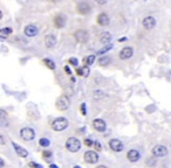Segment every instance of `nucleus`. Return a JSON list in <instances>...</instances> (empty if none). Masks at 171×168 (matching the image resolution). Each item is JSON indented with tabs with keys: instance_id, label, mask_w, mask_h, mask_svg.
<instances>
[{
	"instance_id": "0eeeda50",
	"label": "nucleus",
	"mask_w": 171,
	"mask_h": 168,
	"mask_svg": "<svg viewBox=\"0 0 171 168\" xmlns=\"http://www.w3.org/2000/svg\"><path fill=\"white\" fill-rule=\"evenodd\" d=\"M83 158H84V161L88 162V164H96L99 161V154L96 152H94V151L86 152Z\"/></svg>"
},
{
	"instance_id": "4468645a",
	"label": "nucleus",
	"mask_w": 171,
	"mask_h": 168,
	"mask_svg": "<svg viewBox=\"0 0 171 168\" xmlns=\"http://www.w3.org/2000/svg\"><path fill=\"white\" fill-rule=\"evenodd\" d=\"M56 36L53 35V34H48L45 36V44L47 48H53L55 44H56Z\"/></svg>"
},
{
	"instance_id": "f8f14e48",
	"label": "nucleus",
	"mask_w": 171,
	"mask_h": 168,
	"mask_svg": "<svg viewBox=\"0 0 171 168\" xmlns=\"http://www.w3.org/2000/svg\"><path fill=\"white\" fill-rule=\"evenodd\" d=\"M76 9H77V12L80 13V14H82V15H87L89 12H90V6H89V4L88 2H80L77 6H76Z\"/></svg>"
},
{
	"instance_id": "79ce46f5",
	"label": "nucleus",
	"mask_w": 171,
	"mask_h": 168,
	"mask_svg": "<svg viewBox=\"0 0 171 168\" xmlns=\"http://www.w3.org/2000/svg\"><path fill=\"white\" fill-rule=\"evenodd\" d=\"M126 40H127V39H126V37H123V39H120L118 41H120V42H122V41H126Z\"/></svg>"
},
{
	"instance_id": "a19ab883",
	"label": "nucleus",
	"mask_w": 171,
	"mask_h": 168,
	"mask_svg": "<svg viewBox=\"0 0 171 168\" xmlns=\"http://www.w3.org/2000/svg\"><path fill=\"white\" fill-rule=\"evenodd\" d=\"M0 166L4 167V160H2V159H0Z\"/></svg>"
},
{
	"instance_id": "bb28decb",
	"label": "nucleus",
	"mask_w": 171,
	"mask_h": 168,
	"mask_svg": "<svg viewBox=\"0 0 171 168\" xmlns=\"http://www.w3.org/2000/svg\"><path fill=\"white\" fill-rule=\"evenodd\" d=\"M81 71H82V76L83 77H88L89 76V67L88 66H84V67H82L81 68Z\"/></svg>"
},
{
	"instance_id": "ddd939ff",
	"label": "nucleus",
	"mask_w": 171,
	"mask_h": 168,
	"mask_svg": "<svg viewBox=\"0 0 171 168\" xmlns=\"http://www.w3.org/2000/svg\"><path fill=\"white\" fill-rule=\"evenodd\" d=\"M93 126L94 129L97 131V132H104L105 129H107V125H105V122L103 119H95L93 122Z\"/></svg>"
},
{
	"instance_id": "c85d7f7f",
	"label": "nucleus",
	"mask_w": 171,
	"mask_h": 168,
	"mask_svg": "<svg viewBox=\"0 0 171 168\" xmlns=\"http://www.w3.org/2000/svg\"><path fill=\"white\" fill-rule=\"evenodd\" d=\"M69 63H70L71 66H74V67H77V66H79V60L71 57V59H69Z\"/></svg>"
},
{
	"instance_id": "4be33fe9",
	"label": "nucleus",
	"mask_w": 171,
	"mask_h": 168,
	"mask_svg": "<svg viewBox=\"0 0 171 168\" xmlns=\"http://www.w3.org/2000/svg\"><path fill=\"white\" fill-rule=\"evenodd\" d=\"M9 34H12V28H11V27H5V28H2V29L0 31V36H1V39H6Z\"/></svg>"
},
{
	"instance_id": "7c9ffc66",
	"label": "nucleus",
	"mask_w": 171,
	"mask_h": 168,
	"mask_svg": "<svg viewBox=\"0 0 171 168\" xmlns=\"http://www.w3.org/2000/svg\"><path fill=\"white\" fill-rule=\"evenodd\" d=\"M94 147H95V149H97V151H102V146H101V144H100L99 141H94Z\"/></svg>"
},
{
	"instance_id": "ea45409f",
	"label": "nucleus",
	"mask_w": 171,
	"mask_h": 168,
	"mask_svg": "<svg viewBox=\"0 0 171 168\" xmlns=\"http://www.w3.org/2000/svg\"><path fill=\"white\" fill-rule=\"evenodd\" d=\"M49 168H59V167H58L56 165H54V164H52V165L49 166Z\"/></svg>"
},
{
	"instance_id": "f3484780",
	"label": "nucleus",
	"mask_w": 171,
	"mask_h": 168,
	"mask_svg": "<svg viewBox=\"0 0 171 168\" xmlns=\"http://www.w3.org/2000/svg\"><path fill=\"white\" fill-rule=\"evenodd\" d=\"M100 42L102 43V44H110V42H111V40H113V36H111V34L108 33V32H102V33L100 34Z\"/></svg>"
},
{
	"instance_id": "1a4fd4ad",
	"label": "nucleus",
	"mask_w": 171,
	"mask_h": 168,
	"mask_svg": "<svg viewBox=\"0 0 171 168\" xmlns=\"http://www.w3.org/2000/svg\"><path fill=\"white\" fill-rule=\"evenodd\" d=\"M109 147L114 152H122L123 151V144L118 139H111L109 141Z\"/></svg>"
},
{
	"instance_id": "a18cd8bd",
	"label": "nucleus",
	"mask_w": 171,
	"mask_h": 168,
	"mask_svg": "<svg viewBox=\"0 0 171 168\" xmlns=\"http://www.w3.org/2000/svg\"><path fill=\"white\" fill-rule=\"evenodd\" d=\"M74 168H81V167H80V166H75Z\"/></svg>"
},
{
	"instance_id": "20e7f679",
	"label": "nucleus",
	"mask_w": 171,
	"mask_h": 168,
	"mask_svg": "<svg viewBox=\"0 0 171 168\" xmlns=\"http://www.w3.org/2000/svg\"><path fill=\"white\" fill-rule=\"evenodd\" d=\"M74 37H75V40L79 43H86L88 41V39H89V34L84 29H79V31H76L74 33Z\"/></svg>"
},
{
	"instance_id": "9d476101",
	"label": "nucleus",
	"mask_w": 171,
	"mask_h": 168,
	"mask_svg": "<svg viewBox=\"0 0 171 168\" xmlns=\"http://www.w3.org/2000/svg\"><path fill=\"white\" fill-rule=\"evenodd\" d=\"M134 55V50L131 47H124L121 51H120V59L121 60H128Z\"/></svg>"
},
{
	"instance_id": "72a5a7b5",
	"label": "nucleus",
	"mask_w": 171,
	"mask_h": 168,
	"mask_svg": "<svg viewBox=\"0 0 171 168\" xmlns=\"http://www.w3.org/2000/svg\"><path fill=\"white\" fill-rule=\"evenodd\" d=\"M30 167H33V168H43L41 165H38L35 162H30Z\"/></svg>"
},
{
	"instance_id": "f704fd0d",
	"label": "nucleus",
	"mask_w": 171,
	"mask_h": 168,
	"mask_svg": "<svg viewBox=\"0 0 171 168\" xmlns=\"http://www.w3.org/2000/svg\"><path fill=\"white\" fill-rule=\"evenodd\" d=\"M95 1H96L99 5H105V4L108 2V0H95Z\"/></svg>"
},
{
	"instance_id": "6ab92c4d",
	"label": "nucleus",
	"mask_w": 171,
	"mask_h": 168,
	"mask_svg": "<svg viewBox=\"0 0 171 168\" xmlns=\"http://www.w3.org/2000/svg\"><path fill=\"white\" fill-rule=\"evenodd\" d=\"M12 145H13V147H14V149H15V152H17V154H18L19 157H21V158H26V157H28V152H27V149H25L24 147L17 145L15 142H13Z\"/></svg>"
},
{
	"instance_id": "39448f33",
	"label": "nucleus",
	"mask_w": 171,
	"mask_h": 168,
	"mask_svg": "<svg viewBox=\"0 0 171 168\" xmlns=\"http://www.w3.org/2000/svg\"><path fill=\"white\" fill-rule=\"evenodd\" d=\"M20 137L25 140V141H31L35 138V132L33 129L31 127H25L20 131Z\"/></svg>"
},
{
	"instance_id": "4c0bfd02",
	"label": "nucleus",
	"mask_w": 171,
	"mask_h": 168,
	"mask_svg": "<svg viewBox=\"0 0 171 168\" xmlns=\"http://www.w3.org/2000/svg\"><path fill=\"white\" fill-rule=\"evenodd\" d=\"M146 164H148V165H151V166H154V165H155V160H154V159H152L151 161H150V160H148V162H146Z\"/></svg>"
},
{
	"instance_id": "37998d69",
	"label": "nucleus",
	"mask_w": 171,
	"mask_h": 168,
	"mask_svg": "<svg viewBox=\"0 0 171 168\" xmlns=\"http://www.w3.org/2000/svg\"><path fill=\"white\" fill-rule=\"evenodd\" d=\"M96 168H108V167H105V166H99V167H96Z\"/></svg>"
},
{
	"instance_id": "c03bdc74",
	"label": "nucleus",
	"mask_w": 171,
	"mask_h": 168,
	"mask_svg": "<svg viewBox=\"0 0 171 168\" xmlns=\"http://www.w3.org/2000/svg\"><path fill=\"white\" fill-rule=\"evenodd\" d=\"M51 1H53V2H56V1H59V0H51Z\"/></svg>"
},
{
	"instance_id": "412c9836",
	"label": "nucleus",
	"mask_w": 171,
	"mask_h": 168,
	"mask_svg": "<svg viewBox=\"0 0 171 168\" xmlns=\"http://www.w3.org/2000/svg\"><path fill=\"white\" fill-rule=\"evenodd\" d=\"M0 124L1 126H7V114L4 110L0 111Z\"/></svg>"
},
{
	"instance_id": "c9c22d12",
	"label": "nucleus",
	"mask_w": 171,
	"mask_h": 168,
	"mask_svg": "<svg viewBox=\"0 0 171 168\" xmlns=\"http://www.w3.org/2000/svg\"><path fill=\"white\" fill-rule=\"evenodd\" d=\"M5 142H6V140H5V137H4V135H0V144H1V145H4Z\"/></svg>"
},
{
	"instance_id": "c756f323",
	"label": "nucleus",
	"mask_w": 171,
	"mask_h": 168,
	"mask_svg": "<svg viewBox=\"0 0 171 168\" xmlns=\"http://www.w3.org/2000/svg\"><path fill=\"white\" fill-rule=\"evenodd\" d=\"M42 155H43V158H46V160H51L49 158H51V155H52V153H51L49 151H43V153H42Z\"/></svg>"
},
{
	"instance_id": "2f4dec72",
	"label": "nucleus",
	"mask_w": 171,
	"mask_h": 168,
	"mask_svg": "<svg viewBox=\"0 0 171 168\" xmlns=\"http://www.w3.org/2000/svg\"><path fill=\"white\" fill-rule=\"evenodd\" d=\"M81 113H82L83 116H86V114H87V110H86V104H84V103L81 105Z\"/></svg>"
},
{
	"instance_id": "f257e3e1",
	"label": "nucleus",
	"mask_w": 171,
	"mask_h": 168,
	"mask_svg": "<svg viewBox=\"0 0 171 168\" xmlns=\"http://www.w3.org/2000/svg\"><path fill=\"white\" fill-rule=\"evenodd\" d=\"M69 122L67 118H63V117H59L56 118L53 123H52V129L56 132H61L63 130H66L68 127Z\"/></svg>"
},
{
	"instance_id": "b1692460",
	"label": "nucleus",
	"mask_w": 171,
	"mask_h": 168,
	"mask_svg": "<svg viewBox=\"0 0 171 168\" xmlns=\"http://www.w3.org/2000/svg\"><path fill=\"white\" fill-rule=\"evenodd\" d=\"M39 144H40V146L47 148V147L51 145V141H49V139H47V138H41V139L39 140Z\"/></svg>"
},
{
	"instance_id": "9b49d317",
	"label": "nucleus",
	"mask_w": 171,
	"mask_h": 168,
	"mask_svg": "<svg viewBox=\"0 0 171 168\" xmlns=\"http://www.w3.org/2000/svg\"><path fill=\"white\" fill-rule=\"evenodd\" d=\"M24 33L26 36H30V37H32V36H35V35H38L39 33V28L34 26V25H27L25 28H24Z\"/></svg>"
},
{
	"instance_id": "58836bf2",
	"label": "nucleus",
	"mask_w": 171,
	"mask_h": 168,
	"mask_svg": "<svg viewBox=\"0 0 171 168\" xmlns=\"http://www.w3.org/2000/svg\"><path fill=\"white\" fill-rule=\"evenodd\" d=\"M76 72H77V75H80V76H82V71H81V69L79 68L77 70H76Z\"/></svg>"
},
{
	"instance_id": "a211bd4d",
	"label": "nucleus",
	"mask_w": 171,
	"mask_h": 168,
	"mask_svg": "<svg viewBox=\"0 0 171 168\" xmlns=\"http://www.w3.org/2000/svg\"><path fill=\"white\" fill-rule=\"evenodd\" d=\"M139 152L136 151V149H131V151H129L128 153H127V158H128V160L129 161H131V162H136L139 160Z\"/></svg>"
},
{
	"instance_id": "6e6552de",
	"label": "nucleus",
	"mask_w": 171,
	"mask_h": 168,
	"mask_svg": "<svg viewBox=\"0 0 171 168\" xmlns=\"http://www.w3.org/2000/svg\"><path fill=\"white\" fill-rule=\"evenodd\" d=\"M142 25L145 29H152L156 26V19L154 16H145L142 21Z\"/></svg>"
},
{
	"instance_id": "e433bc0d",
	"label": "nucleus",
	"mask_w": 171,
	"mask_h": 168,
	"mask_svg": "<svg viewBox=\"0 0 171 168\" xmlns=\"http://www.w3.org/2000/svg\"><path fill=\"white\" fill-rule=\"evenodd\" d=\"M65 71H66L68 75H71V71H70V69H69L68 66H66V67H65Z\"/></svg>"
},
{
	"instance_id": "f03ea898",
	"label": "nucleus",
	"mask_w": 171,
	"mask_h": 168,
	"mask_svg": "<svg viewBox=\"0 0 171 168\" xmlns=\"http://www.w3.org/2000/svg\"><path fill=\"white\" fill-rule=\"evenodd\" d=\"M66 147H67V149H68L69 152L76 153V152H79L80 148H81V142H80V140H79L77 138L70 137V138L67 139V141H66Z\"/></svg>"
},
{
	"instance_id": "cd10ccee",
	"label": "nucleus",
	"mask_w": 171,
	"mask_h": 168,
	"mask_svg": "<svg viewBox=\"0 0 171 168\" xmlns=\"http://www.w3.org/2000/svg\"><path fill=\"white\" fill-rule=\"evenodd\" d=\"M113 44H107L104 48H102V49H100L99 50V54H104V53H107V51H109L110 49H113Z\"/></svg>"
},
{
	"instance_id": "aec40b11",
	"label": "nucleus",
	"mask_w": 171,
	"mask_h": 168,
	"mask_svg": "<svg viewBox=\"0 0 171 168\" xmlns=\"http://www.w3.org/2000/svg\"><path fill=\"white\" fill-rule=\"evenodd\" d=\"M110 62H111V59H110L109 56H102V57L99 59V64H100L101 67H105V66H108Z\"/></svg>"
},
{
	"instance_id": "393cba45",
	"label": "nucleus",
	"mask_w": 171,
	"mask_h": 168,
	"mask_svg": "<svg viewBox=\"0 0 171 168\" xmlns=\"http://www.w3.org/2000/svg\"><path fill=\"white\" fill-rule=\"evenodd\" d=\"M83 62H86V66H92V64L95 62V55H89V56L86 59V61L83 60Z\"/></svg>"
},
{
	"instance_id": "473e14b6",
	"label": "nucleus",
	"mask_w": 171,
	"mask_h": 168,
	"mask_svg": "<svg viewBox=\"0 0 171 168\" xmlns=\"http://www.w3.org/2000/svg\"><path fill=\"white\" fill-rule=\"evenodd\" d=\"M84 145H86V146H88V147H90V146H93V145H94V142H93L90 139H86V140H84Z\"/></svg>"
},
{
	"instance_id": "7ed1b4c3",
	"label": "nucleus",
	"mask_w": 171,
	"mask_h": 168,
	"mask_svg": "<svg viewBox=\"0 0 171 168\" xmlns=\"http://www.w3.org/2000/svg\"><path fill=\"white\" fill-rule=\"evenodd\" d=\"M56 109L59 110V111H65V110H67L69 107V105H70V101H69V97L68 96H66V95H62V96H60L59 98H58V101H56Z\"/></svg>"
},
{
	"instance_id": "5701e85b",
	"label": "nucleus",
	"mask_w": 171,
	"mask_h": 168,
	"mask_svg": "<svg viewBox=\"0 0 171 168\" xmlns=\"http://www.w3.org/2000/svg\"><path fill=\"white\" fill-rule=\"evenodd\" d=\"M93 97H94V99H103L104 97H105V95H104V92L101 91V90H96V91H94V95H93Z\"/></svg>"
},
{
	"instance_id": "423d86ee",
	"label": "nucleus",
	"mask_w": 171,
	"mask_h": 168,
	"mask_svg": "<svg viewBox=\"0 0 171 168\" xmlns=\"http://www.w3.org/2000/svg\"><path fill=\"white\" fill-rule=\"evenodd\" d=\"M152 154L156 158H163L168 154V148L164 145H156L152 148Z\"/></svg>"
},
{
	"instance_id": "a878e982",
	"label": "nucleus",
	"mask_w": 171,
	"mask_h": 168,
	"mask_svg": "<svg viewBox=\"0 0 171 168\" xmlns=\"http://www.w3.org/2000/svg\"><path fill=\"white\" fill-rule=\"evenodd\" d=\"M43 63L49 68V69H52V70L55 69V63H54L52 60H49V59H45V60H43Z\"/></svg>"
},
{
	"instance_id": "dca6fc26",
	"label": "nucleus",
	"mask_w": 171,
	"mask_h": 168,
	"mask_svg": "<svg viewBox=\"0 0 171 168\" xmlns=\"http://www.w3.org/2000/svg\"><path fill=\"white\" fill-rule=\"evenodd\" d=\"M97 24L100 25V26H108L109 24H110V19H109V16L105 14V13H101V14H99V16H97Z\"/></svg>"
},
{
	"instance_id": "2eb2a0df",
	"label": "nucleus",
	"mask_w": 171,
	"mask_h": 168,
	"mask_svg": "<svg viewBox=\"0 0 171 168\" xmlns=\"http://www.w3.org/2000/svg\"><path fill=\"white\" fill-rule=\"evenodd\" d=\"M54 25L56 28H63V26L66 25V16L62 14L56 15L54 19Z\"/></svg>"
}]
</instances>
